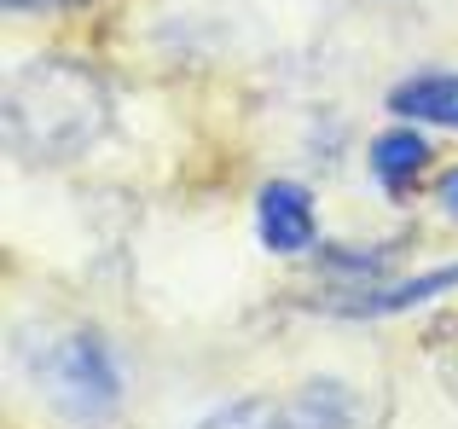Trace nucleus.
Instances as JSON below:
<instances>
[{"mask_svg":"<svg viewBox=\"0 0 458 429\" xmlns=\"http://www.w3.org/2000/svg\"><path fill=\"white\" fill-rule=\"evenodd\" d=\"M111 128V88L76 58H35L6 81V146L30 163H64Z\"/></svg>","mask_w":458,"mask_h":429,"instance_id":"nucleus-1","label":"nucleus"},{"mask_svg":"<svg viewBox=\"0 0 458 429\" xmlns=\"http://www.w3.org/2000/svg\"><path fill=\"white\" fill-rule=\"evenodd\" d=\"M429 169V139L418 128H389V134L371 139V174H377L383 192H412L418 174Z\"/></svg>","mask_w":458,"mask_h":429,"instance_id":"nucleus-6","label":"nucleus"},{"mask_svg":"<svg viewBox=\"0 0 458 429\" xmlns=\"http://www.w3.org/2000/svg\"><path fill=\"white\" fill-rule=\"evenodd\" d=\"M6 12H64V6H81V0H0Z\"/></svg>","mask_w":458,"mask_h":429,"instance_id":"nucleus-10","label":"nucleus"},{"mask_svg":"<svg viewBox=\"0 0 458 429\" xmlns=\"http://www.w3.org/2000/svg\"><path fill=\"white\" fill-rule=\"evenodd\" d=\"M256 232L273 256H302L319 244V214H313L308 186L296 181H267L256 192Z\"/></svg>","mask_w":458,"mask_h":429,"instance_id":"nucleus-3","label":"nucleus"},{"mask_svg":"<svg viewBox=\"0 0 458 429\" xmlns=\"http://www.w3.org/2000/svg\"><path fill=\"white\" fill-rule=\"evenodd\" d=\"M348 424H354V389L336 377H308L279 418V429H348Z\"/></svg>","mask_w":458,"mask_h":429,"instance_id":"nucleus-7","label":"nucleus"},{"mask_svg":"<svg viewBox=\"0 0 458 429\" xmlns=\"http://www.w3.org/2000/svg\"><path fill=\"white\" fill-rule=\"evenodd\" d=\"M389 111L412 116V122L458 128V70H418V76L389 88Z\"/></svg>","mask_w":458,"mask_h":429,"instance_id":"nucleus-5","label":"nucleus"},{"mask_svg":"<svg viewBox=\"0 0 458 429\" xmlns=\"http://www.w3.org/2000/svg\"><path fill=\"white\" fill-rule=\"evenodd\" d=\"M436 198H441V209H447V214H458V163L436 181Z\"/></svg>","mask_w":458,"mask_h":429,"instance_id":"nucleus-9","label":"nucleus"},{"mask_svg":"<svg viewBox=\"0 0 458 429\" xmlns=\"http://www.w3.org/2000/svg\"><path fill=\"white\" fill-rule=\"evenodd\" d=\"M35 389L47 395V407L64 412V418H105L123 400V366H116V349L99 337V331H58L53 342H41L30 360Z\"/></svg>","mask_w":458,"mask_h":429,"instance_id":"nucleus-2","label":"nucleus"},{"mask_svg":"<svg viewBox=\"0 0 458 429\" xmlns=\"http://www.w3.org/2000/svg\"><path fill=\"white\" fill-rule=\"evenodd\" d=\"M453 284H458V261H447V267H436V273H418V279H401V284H348V296H336L331 314H343V319L406 314V307H418V302H436Z\"/></svg>","mask_w":458,"mask_h":429,"instance_id":"nucleus-4","label":"nucleus"},{"mask_svg":"<svg viewBox=\"0 0 458 429\" xmlns=\"http://www.w3.org/2000/svg\"><path fill=\"white\" fill-rule=\"evenodd\" d=\"M198 429H279V418H273L267 400H233V407L209 412Z\"/></svg>","mask_w":458,"mask_h":429,"instance_id":"nucleus-8","label":"nucleus"}]
</instances>
